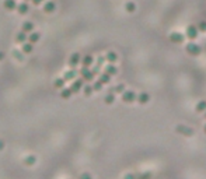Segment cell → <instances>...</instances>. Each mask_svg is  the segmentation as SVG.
<instances>
[{
  "mask_svg": "<svg viewBox=\"0 0 206 179\" xmlns=\"http://www.w3.org/2000/svg\"><path fill=\"white\" fill-rule=\"evenodd\" d=\"M3 148H4V141H2V140H0V151H2Z\"/></svg>",
  "mask_w": 206,
  "mask_h": 179,
  "instance_id": "74e56055",
  "label": "cell"
},
{
  "mask_svg": "<svg viewBox=\"0 0 206 179\" xmlns=\"http://www.w3.org/2000/svg\"><path fill=\"white\" fill-rule=\"evenodd\" d=\"M122 101H124L125 104H132L136 101V92L133 91V90H125L124 92H122Z\"/></svg>",
  "mask_w": 206,
  "mask_h": 179,
  "instance_id": "7a4b0ae2",
  "label": "cell"
},
{
  "mask_svg": "<svg viewBox=\"0 0 206 179\" xmlns=\"http://www.w3.org/2000/svg\"><path fill=\"white\" fill-rule=\"evenodd\" d=\"M185 39V35L181 32H178V31H174V32L170 34V41L173 43H182Z\"/></svg>",
  "mask_w": 206,
  "mask_h": 179,
  "instance_id": "8992f818",
  "label": "cell"
},
{
  "mask_svg": "<svg viewBox=\"0 0 206 179\" xmlns=\"http://www.w3.org/2000/svg\"><path fill=\"white\" fill-rule=\"evenodd\" d=\"M125 91V85L124 84H118L115 85L114 88H111V92H114V94H116V92H124Z\"/></svg>",
  "mask_w": 206,
  "mask_h": 179,
  "instance_id": "f1b7e54d",
  "label": "cell"
},
{
  "mask_svg": "<svg viewBox=\"0 0 206 179\" xmlns=\"http://www.w3.org/2000/svg\"><path fill=\"white\" fill-rule=\"evenodd\" d=\"M42 2H44V0H32V3H34V4H36V6H38V4H41Z\"/></svg>",
  "mask_w": 206,
  "mask_h": 179,
  "instance_id": "8d00e7d4",
  "label": "cell"
},
{
  "mask_svg": "<svg viewBox=\"0 0 206 179\" xmlns=\"http://www.w3.org/2000/svg\"><path fill=\"white\" fill-rule=\"evenodd\" d=\"M80 60H82V55L77 53V52H74V53L69 58V66L70 67H76L77 64H80Z\"/></svg>",
  "mask_w": 206,
  "mask_h": 179,
  "instance_id": "52a82bcc",
  "label": "cell"
},
{
  "mask_svg": "<svg viewBox=\"0 0 206 179\" xmlns=\"http://www.w3.org/2000/svg\"><path fill=\"white\" fill-rule=\"evenodd\" d=\"M15 10L18 11V14L20 15H24L27 14L28 11H30V6H28V3H25V2H23V3L17 4V7H15Z\"/></svg>",
  "mask_w": 206,
  "mask_h": 179,
  "instance_id": "9c48e42d",
  "label": "cell"
},
{
  "mask_svg": "<svg viewBox=\"0 0 206 179\" xmlns=\"http://www.w3.org/2000/svg\"><path fill=\"white\" fill-rule=\"evenodd\" d=\"M65 84H66V81H65L63 77H58V79L53 81V87L56 88V90H62V88L65 87Z\"/></svg>",
  "mask_w": 206,
  "mask_h": 179,
  "instance_id": "44dd1931",
  "label": "cell"
},
{
  "mask_svg": "<svg viewBox=\"0 0 206 179\" xmlns=\"http://www.w3.org/2000/svg\"><path fill=\"white\" fill-rule=\"evenodd\" d=\"M72 95H73V92H72V90H70V87H69V88L63 87V88L61 90V97L63 98V100H69Z\"/></svg>",
  "mask_w": 206,
  "mask_h": 179,
  "instance_id": "7402d4cb",
  "label": "cell"
},
{
  "mask_svg": "<svg viewBox=\"0 0 206 179\" xmlns=\"http://www.w3.org/2000/svg\"><path fill=\"white\" fill-rule=\"evenodd\" d=\"M177 132H178L179 134H182V136H192V134H194V130H192L191 128H188V126H184V124L178 126V128H177Z\"/></svg>",
  "mask_w": 206,
  "mask_h": 179,
  "instance_id": "ba28073f",
  "label": "cell"
},
{
  "mask_svg": "<svg viewBox=\"0 0 206 179\" xmlns=\"http://www.w3.org/2000/svg\"><path fill=\"white\" fill-rule=\"evenodd\" d=\"M203 116H205V119H206V111H205V112H203Z\"/></svg>",
  "mask_w": 206,
  "mask_h": 179,
  "instance_id": "60d3db41",
  "label": "cell"
},
{
  "mask_svg": "<svg viewBox=\"0 0 206 179\" xmlns=\"http://www.w3.org/2000/svg\"><path fill=\"white\" fill-rule=\"evenodd\" d=\"M27 38H28V35L24 32V31H20V32L15 35V42H18V43H24V42H27Z\"/></svg>",
  "mask_w": 206,
  "mask_h": 179,
  "instance_id": "ffe728a7",
  "label": "cell"
},
{
  "mask_svg": "<svg viewBox=\"0 0 206 179\" xmlns=\"http://www.w3.org/2000/svg\"><path fill=\"white\" fill-rule=\"evenodd\" d=\"M98 81L103 83V84H108V83L111 81V76H109V74H107L105 71H104V73L100 74V77H98Z\"/></svg>",
  "mask_w": 206,
  "mask_h": 179,
  "instance_id": "cb8c5ba5",
  "label": "cell"
},
{
  "mask_svg": "<svg viewBox=\"0 0 206 179\" xmlns=\"http://www.w3.org/2000/svg\"><path fill=\"white\" fill-rule=\"evenodd\" d=\"M105 60L108 62V63H115L116 60H118V55H116V52H108L105 55Z\"/></svg>",
  "mask_w": 206,
  "mask_h": 179,
  "instance_id": "d6986e66",
  "label": "cell"
},
{
  "mask_svg": "<svg viewBox=\"0 0 206 179\" xmlns=\"http://www.w3.org/2000/svg\"><path fill=\"white\" fill-rule=\"evenodd\" d=\"M104 101H105V104H108V105H111V104H114V101H115V94L114 92L109 91L108 94L104 97Z\"/></svg>",
  "mask_w": 206,
  "mask_h": 179,
  "instance_id": "4316f807",
  "label": "cell"
},
{
  "mask_svg": "<svg viewBox=\"0 0 206 179\" xmlns=\"http://www.w3.org/2000/svg\"><path fill=\"white\" fill-rule=\"evenodd\" d=\"M150 173L149 172H143V173H139V175H136V179H150Z\"/></svg>",
  "mask_w": 206,
  "mask_h": 179,
  "instance_id": "d6a6232c",
  "label": "cell"
},
{
  "mask_svg": "<svg viewBox=\"0 0 206 179\" xmlns=\"http://www.w3.org/2000/svg\"><path fill=\"white\" fill-rule=\"evenodd\" d=\"M136 101L139 104H147L149 101H150V95L143 91V92H140V94H136Z\"/></svg>",
  "mask_w": 206,
  "mask_h": 179,
  "instance_id": "30bf717a",
  "label": "cell"
},
{
  "mask_svg": "<svg viewBox=\"0 0 206 179\" xmlns=\"http://www.w3.org/2000/svg\"><path fill=\"white\" fill-rule=\"evenodd\" d=\"M103 85H104L103 83H100V81L97 80V81H94V84L91 85V87H93V90H94V91H100L101 88H103Z\"/></svg>",
  "mask_w": 206,
  "mask_h": 179,
  "instance_id": "1f68e13d",
  "label": "cell"
},
{
  "mask_svg": "<svg viewBox=\"0 0 206 179\" xmlns=\"http://www.w3.org/2000/svg\"><path fill=\"white\" fill-rule=\"evenodd\" d=\"M13 55L15 56V59H17L18 62H23V60H24V53H23L21 51H13Z\"/></svg>",
  "mask_w": 206,
  "mask_h": 179,
  "instance_id": "f546056e",
  "label": "cell"
},
{
  "mask_svg": "<svg viewBox=\"0 0 206 179\" xmlns=\"http://www.w3.org/2000/svg\"><path fill=\"white\" fill-rule=\"evenodd\" d=\"M21 31H24L25 34H30L34 31V22L32 21H24L21 25Z\"/></svg>",
  "mask_w": 206,
  "mask_h": 179,
  "instance_id": "4fadbf2b",
  "label": "cell"
},
{
  "mask_svg": "<svg viewBox=\"0 0 206 179\" xmlns=\"http://www.w3.org/2000/svg\"><path fill=\"white\" fill-rule=\"evenodd\" d=\"M80 62H82V64H83V66L90 67L91 64L94 63V58H93L91 55H86V56H83V58H82V60H80Z\"/></svg>",
  "mask_w": 206,
  "mask_h": 179,
  "instance_id": "2e32d148",
  "label": "cell"
},
{
  "mask_svg": "<svg viewBox=\"0 0 206 179\" xmlns=\"http://www.w3.org/2000/svg\"><path fill=\"white\" fill-rule=\"evenodd\" d=\"M83 85H84V80L80 77V79H74L72 83V85H70V90H72L73 94H77V92H80V90L83 88Z\"/></svg>",
  "mask_w": 206,
  "mask_h": 179,
  "instance_id": "277c9868",
  "label": "cell"
},
{
  "mask_svg": "<svg viewBox=\"0 0 206 179\" xmlns=\"http://www.w3.org/2000/svg\"><path fill=\"white\" fill-rule=\"evenodd\" d=\"M203 132H205V133H206V124H205V126H203Z\"/></svg>",
  "mask_w": 206,
  "mask_h": 179,
  "instance_id": "ab89813d",
  "label": "cell"
},
{
  "mask_svg": "<svg viewBox=\"0 0 206 179\" xmlns=\"http://www.w3.org/2000/svg\"><path fill=\"white\" fill-rule=\"evenodd\" d=\"M83 94L86 95V97H90L91 94H93V91H94V90H93V87H91V85H83Z\"/></svg>",
  "mask_w": 206,
  "mask_h": 179,
  "instance_id": "83f0119b",
  "label": "cell"
},
{
  "mask_svg": "<svg viewBox=\"0 0 206 179\" xmlns=\"http://www.w3.org/2000/svg\"><path fill=\"white\" fill-rule=\"evenodd\" d=\"M55 10H56V4H55V2H52V0H48V2L44 4V11L45 13H53Z\"/></svg>",
  "mask_w": 206,
  "mask_h": 179,
  "instance_id": "7c38bea8",
  "label": "cell"
},
{
  "mask_svg": "<svg viewBox=\"0 0 206 179\" xmlns=\"http://www.w3.org/2000/svg\"><path fill=\"white\" fill-rule=\"evenodd\" d=\"M79 179H93V176H91L88 172H83L82 175L79 176Z\"/></svg>",
  "mask_w": 206,
  "mask_h": 179,
  "instance_id": "836d02e7",
  "label": "cell"
},
{
  "mask_svg": "<svg viewBox=\"0 0 206 179\" xmlns=\"http://www.w3.org/2000/svg\"><path fill=\"white\" fill-rule=\"evenodd\" d=\"M27 39H28V42H31V43H36L38 41L41 39V34L36 32V31H35V32L32 31V32H30V35H28Z\"/></svg>",
  "mask_w": 206,
  "mask_h": 179,
  "instance_id": "e0dca14e",
  "label": "cell"
},
{
  "mask_svg": "<svg viewBox=\"0 0 206 179\" xmlns=\"http://www.w3.org/2000/svg\"><path fill=\"white\" fill-rule=\"evenodd\" d=\"M25 2H27V0H25Z\"/></svg>",
  "mask_w": 206,
  "mask_h": 179,
  "instance_id": "b9f144b4",
  "label": "cell"
},
{
  "mask_svg": "<svg viewBox=\"0 0 206 179\" xmlns=\"http://www.w3.org/2000/svg\"><path fill=\"white\" fill-rule=\"evenodd\" d=\"M125 10H126L128 13L136 11V3H135V2H126V4H125Z\"/></svg>",
  "mask_w": 206,
  "mask_h": 179,
  "instance_id": "d4e9b609",
  "label": "cell"
},
{
  "mask_svg": "<svg viewBox=\"0 0 206 179\" xmlns=\"http://www.w3.org/2000/svg\"><path fill=\"white\" fill-rule=\"evenodd\" d=\"M185 34H187V38H189L191 41L196 39L198 35H199V31H198L196 25H189L188 28H187V31H185Z\"/></svg>",
  "mask_w": 206,
  "mask_h": 179,
  "instance_id": "5b68a950",
  "label": "cell"
},
{
  "mask_svg": "<svg viewBox=\"0 0 206 179\" xmlns=\"http://www.w3.org/2000/svg\"><path fill=\"white\" fill-rule=\"evenodd\" d=\"M104 62H105V56H104V58H103V56H100V58L97 59V64H98V66H101Z\"/></svg>",
  "mask_w": 206,
  "mask_h": 179,
  "instance_id": "d590c367",
  "label": "cell"
},
{
  "mask_svg": "<svg viewBox=\"0 0 206 179\" xmlns=\"http://www.w3.org/2000/svg\"><path fill=\"white\" fill-rule=\"evenodd\" d=\"M3 7L6 10H9V11H13V10H15V7H17V2H15V0H4Z\"/></svg>",
  "mask_w": 206,
  "mask_h": 179,
  "instance_id": "9a60e30c",
  "label": "cell"
},
{
  "mask_svg": "<svg viewBox=\"0 0 206 179\" xmlns=\"http://www.w3.org/2000/svg\"><path fill=\"white\" fill-rule=\"evenodd\" d=\"M105 73H107V74H109L111 77H112V76H115V74L118 73V67H116L114 63H109L108 66L105 67Z\"/></svg>",
  "mask_w": 206,
  "mask_h": 179,
  "instance_id": "ac0fdd59",
  "label": "cell"
},
{
  "mask_svg": "<svg viewBox=\"0 0 206 179\" xmlns=\"http://www.w3.org/2000/svg\"><path fill=\"white\" fill-rule=\"evenodd\" d=\"M195 111L196 112H205L206 111V101H199V102L196 104V106H195Z\"/></svg>",
  "mask_w": 206,
  "mask_h": 179,
  "instance_id": "484cf974",
  "label": "cell"
},
{
  "mask_svg": "<svg viewBox=\"0 0 206 179\" xmlns=\"http://www.w3.org/2000/svg\"><path fill=\"white\" fill-rule=\"evenodd\" d=\"M3 59H4V53H3V52H0V62L3 60Z\"/></svg>",
  "mask_w": 206,
  "mask_h": 179,
  "instance_id": "f35d334b",
  "label": "cell"
},
{
  "mask_svg": "<svg viewBox=\"0 0 206 179\" xmlns=\"http://www.w3.org/2000/svg\"><path fill=\"white\" fill-rule=\"evenodd\" d=\"M76 77H77V71L74 69H72V70H67L66 73H65L63 79H65V81H73Z\"/></svg>",
  "mask_w": 206,
  "mask_h": 179,
  "instance_id": "8fae6325",
  "label": "cell"
},
{
  "mask_svg": "<svg viewBox=\"0 0 206 179\" xmlns=\"http://www.w3.org/2000/svg\"><path fill=\"white\" fill-rule=\"evenodd\" d=\"M80 76H82V79L84 80V81H93L95 77L94 74H93L90 67H86V66H83V69L80 70Z\"/></svg>",
  "mask_w": 206,
  "mask_h": 179,
  "instance_id": "3957f363",
  "label": "cell"
},
{
  "mask_svg": "<svg viewBox=\"0 0 206 179\" xmlns=\"http://www.w3.org/2000/svg\"><path fill=\"white\" fill-rule=\"evenodd\" d=\"M196 28H198V31H199V32H206V21L198 22Z\"/></svg>",
  "mask_w": 206,
  "mask_h": 179,
  "instance_id": "4dcf8cb0",
  "label": "cell"
},
{
  "mask_svg": "<svg viewBox=\"0 0 206 179\" xmlns=\"http://www.w3.org/2000/svg\"><path fill=\"white\" fill-rule=\"evenodd\" d=\"M124 179H136V175H135V173H126V175L124 176Z\"/></svg>",
  "mask_w": 206,
  "mask_h": 179,
  "instance_id": "e575fe53",
  "label": "cell"
},
{
  "mask_svg": "<svg viewBox=\"0 0 206 179\" xmlns=\"http://www.w3.org/2000/svg\"><path fill=\"white\" fill-rule=\"evenodd\" d=\"M34 51V43L31 42H24L21 46V52L24 53V55H28V53H32Z\"/></svg>",
  "mask_w": 206,
  "mask_h": 179,
  "instance_id": "5bb4252c",
  "label": "cell"
},
{
  "mask_svg": "<svg viewBox=\"0 0 206 179\" xmlns=\"http://www.w3.org/2000/svg\"><path fill=\"white\" fill-rule=\"evenodd\" d=\"M35 162H36V157H35V155H28V157L24 158V165H27V167H32Z\"/></svg>",
  "mask_w": 206,
  "mask_h": 179,
  "instance_id": "603a6c76",
  "label": "cell"
},
{
  "mask_svg": "<svg viewBox=\"0 0 206 179\" xmlns=\"http://www.w3.org/2000/svg\"><path fill=\"white\" fill-rule=\"evenodd\" d=\"M185 51H187V53L191 56H198V55H200L202 48H200V45H198V43H195V42H189L185 46Z\"/></svg>",
  "mask_w": 206,
  "mask_h": 179,
  "instance_id": "6da1fadb",
  "label": "cell"
}]
</instances>
